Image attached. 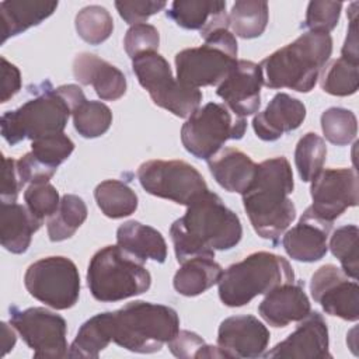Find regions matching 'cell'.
I'll return each instance as SVG.
<instances>
[{
  "label": "cell",
  "mask_w": 359,
  "mask_h": 359,
  "mask_svg": "<svg viewBox=\"0 0 359 359\" xmlns=\"http://www.w3.org/2000/svg\"><path fill=\"white\" fill-rule=\"evenodd\" d=\"M177 261L215 257V251L236 247L243 236L238 216L216 194L206 191L188 205L185 215L170 229Z\"/></svg>",
  "instance_id": "obj_1"
},
{
  "label": "cell",
  "mask_w": 359,
  "mask_h": 359,
  "mask_svg": "<svg viewBox=\"0 0 359 359\" xmlns=\"http://www.w3.org/2000/svg\"><path fill=\"white\" fill-rule=\"evenodd\" d=\"M293 192V172L286 157H273L257 164L251 185L243 192V205L255 233L271 241L292 224L296 206L289 198Z\"/></svg>",
  "instance_id": "obj_2"
},
{
  "label": "cell",
  "mask_w": 359,
  "mask_h": 359,
  "mask_svg": "<svg viewBox=\"0 0 359 359\" xmlns=\"http://www.w3.org/2000/svg\"><path fill=\"white\" fill-rule=\"evenodd\" d=\"M332 52V38L323 32H304L292 43L275 50L261 63L262 84L309 93Z\"/></svg>",
  "instance_id": "obj_3"
},
{
  "label": "cell",
  "mask_w": 359,
  "mask_h": 359,
  "mask_svg": "<svg viewBox=\"0 0 359 359\" xmlns=\"http://www.w3.org/2000/svg\"><path fill=\"white\" fill-rule=\"evenodd\" d=\"M178 331L177 311L164 304L137 300L111 311L112 341L130 352H158Z\"/></svg>",
  "instance_id": "obj_4"
},
{
  "label": "cell",
  "mask_w": 359,
  "mask_h": 359,
  "mask_svg": "<svg viewBox=\"0 0 359 359\" xmlns=\"http://www.w3.org/2000/svg\"><path fill=\"white\" fill-rule=\"evenodd\" d=\"M294 280V272L280 255L258 251L230 265L219 279V297L224 306L240 307L258 294Z\"/></svg>",
  "instance_id": "obj_5"
},
{
  "label": "cell",
  "mask_w": 359,
  "mask_h": 359,
  "mask_svg": "<svg viewBox=\"0 0 359 359\" xmlns=\"http://www.w3.org/2000/svg\"><path fill=\"white\" fill-rule=\"evenodd\" d=\"M87 285L95 300L119 302L147 292L151 275L139 258L119 245H107L93 255Z\"/></svg>",
  "instance_id": "obj_6"
},
{
  "label": "cell",
  "mask_w": 359,
  "mask_h": 359,
  "mask_svg": "<svg viewBox=\"0 0 359 359\" xmlns=\"http://www.w3.org/2000/svg\"><path fill=\"white\" fill-rule=\"evenodd\" d=\"M237 63V41L229 28L216 29L199 48L175 55L177 80L191 88L219 86Z\"/></svg>",
  "instance_id": "obj_7"
},
{
  "label": "cell",
  "mask_w": 359,
  "mask_h": 359,
  "mask_svg": "<svg viewBox=\"0 0 359 359\" xmlns=\"http://www.w3.org/2000/svg\"><path fill=\"white\" fill-rule=\"evenodd\" d=\"M72 108L60 95L57 88H48L36 97L24 102L14 111L1 115V135L11 146L24 139L35 140L38 137L63 133Z\"/></svg>",
  "instance_id": "obj_8"
},
{
  "label": "cell",
  "mask_w": 359,
  "mask_h": 359,
  "mask_svg": "<svg viewBox=\"0 0 359 359\" xmlns=\"http://www.w3.org/2000/svg\"><path fill=\"white\" fill-rule=\"evenodd\" d=\"M132 69L156 105L180 118H189L199 108L202 93L181 84L160 53L147 52L133 57Z\"/></svg>",
  "instance_id": "obj_9"
},
{
  "label": "cell",
  "mask_w": 359,
  "mask_h": 359,
  "mask_svg": "<svg viewBox=\"0 0 359 359\" xmlns=\"http://www.w3.org/2000/svg\"><path fill=\"white\" fill-rule=\"evenodd\" d=\"M247 122L233 116L227 107L208 102L198 108L181 128V142L188 153L196 158L209 160L227 140H238L244 136Z\"/></svg>",
  "instance_id": "obj_10"
},
{
  "label": "cell",
  "mask_w": 359,
  "mask_h": 359,
  "mask_svg": "<svg viewBox=\"0 0 359 359\" xmlns=\"http://www.w3.org/2000/svg\"><path fill=\"white\" fill-rule=\"evenodd\" d=\"M28 293L56 310L73 307L80 296V275L66 257H46L28 266L24 275Z\"/></svg>",
  "instance_id": "obj_11"
},
{
  "label": "cell",
  "mask_w": 359,
  "mask_h": 359,
  "mask_svg": "<svg viewBox=\"0 0 359 359\" xmlns=\"http://www.w3.org/2000/svg\"><path fill=\"white\" fill-rule=\"evenodd\" d=\"M137 180L146 192L185 206L209 191L201 172L181 160L146 161L137 168Z\"/></svg>",
  "instance_id": "obj_12"
},
{
  "label": "cell",
  "mask_w": 359,
  "mask_h": 359,
  "mask_svg": "<svg viewBox=\"0 0 359 359\" xmlns=\"http://www.w3.org/2000/svg\"><path fill=\"white\" fill-rule=\"evenodd\" d=\"M10 324L18 331L35 358L59 359L67 356L66 331L63 317L43 307L20 310L10 307Z\"/></svg>",
  "instance_id": "obj_13"
},
{
  "label": "cell",
  "mask_w": 359,
  "mask_h": 359,
  "mask_svg": "<svg viewBox=\"0 0 359 359\" xmlns=\"http://www.w3.org/2000/svg\"><path fill=\"white\" fill-rule=\"evenodd\" d=\"M313 205L310 209L332 223L359 201L358 174L353 168H325L311 181Z\"/></svg>",
  "instance_id": "obj_14"
},
{
  "label": "cell",
  "mask_w": 359,
  "mask_h": 359,
  "mask_svg": "<svg viewBox=\"0 0 359 359\" xmlns=\"http://www.w3.org/2000/svg\"><path fill=\"white\" fill-rule=\"evenodd\" d=\"M310 292L327 314L346 321L359 318V286L341 268L332 264L318 268L311 276Z\"/></svg>",
  "instance_id": "obj_15"
},
{
  "label": "cell",
  "mask_w": 359,
  "mask_h": 359,
  "mask_svg": "<svg viewBox=\"0 0 359 359\" xmlns=\"http://www.w3.org/2000/svg\"><path fill=\"white\" fill-rule=\"evenodd\" d=\"M262 72L259 65L240 59L229 76L217 86L216 94L238 118L258 112L261 105Z\"/></svg>",
  "instance_id": "obj_16"
},
{
  "label": "cell",
  "mask_w": 359,
  "mask_h": 359,
  "mask_svg": "<svg viewBox=\"0 0 359 359\" xmlns=\"http://www.w3.org/2000/svg\"><path fill=\"white\" fill-rule=\"evenodd\" d=\"M268 328L254 316H233L223 320L217 331V346L227 358H258L269 342Z\"/></svg>",
  "instance_id": "obj_17"
},
{
  "label": "cell",
  "mask_w": 359,
  "mask_h": 359,
  "mask_svg": "<svg viewBox=\"0 0 359 359\" xmlns=\"http://www.w3.org/2000/svg\"><path fill=\"white\" fill-rule=\"evenodd\" d=\"M262 356L280 359L331 358V353L328 352V328L325 320L318 311H310L285 341L275 345Z\"/></svg>",
  "instance_id": "obj_18"
},
{
  "label": "cell",
  "mask_w": 359,
  "mask_h": 359,
  "mask_svg": "<svg viewBox=\"0 0 359 359\" xmlns=\"http://www.w3.org/2000/svg\"><path fill=\"white\" fill-rule=\"evenodd\" d=\"M331 227L332 223L318 217L309 206L299 223L285 233L282 247L292 259L300 262L318 261L327 254Z\"/></svg>",
  "instance_id": "obj_19"
},
{
  "label": "cell",
  "mask_w": 359,
  "mask_h": 359,
  "mask_svg": "<svg viewBox=\"0 0 359 359\" xmlns=\"http://www.w3.org/2000/svg\"><path fill=\"white\" fill-rule=\"evenodd\" d=\"M306 118V107L286 93H278L262 112L252 119L255 135L265 142L278 140L283 133L297 129Z\"/></svg>",
  "instance_id": "obj_20"
},
{
  "label": "cell",
  "mask_w": 359,
  "mask_h": 359,
  "mask_svg": "<svg viewBox=\"0 0 359 359\" xmlns=\"http://www.w3.org/2000/svg\"><path fill=\"white\" fill-rule=\"evenodd\" d=\"M311 311L310 300L302 285L283 283L266 293L258 306L259 316L272 327H286L302 321Z\"/></svg>",
  "instance_id": "obj_21"
},
{
  "label": "cell",
  "mask_w": 359,
  "mask_h": 359,
  "mask_svg": "<svg viewBox=\"0 0 359 359\" xmlns=\"http://www.w3.org/2000/svg\"><path fill=\"white\" fill-rule=\"evenodd\" d=\"M74 79L83 86L91 84L104 101H115L126 93L125 74L93 53H79L73 60Z\"/></svg>",
  "instance_id": "obj_22"
},
{
  "label": "cell",
  "mask_w": 359,
  "mask_h": 359,
  "mask_svg": "<svg viewBox=\"0 0 359 359\" xmlns=\"http://www.w3.org/2000/svg\"><path fill=\"white\" fill-rule=\"evenodd\" d=\"M178 27L196 29L205 39L216 29L229 28L226 1L216 0H175L167 11Z\"/></svg>",
  "instance_id": "obj_23"
},
{
  "label": "cell",
  "mask_w": 359,
  "mask_h": 359,
  "mask_svg": "<svg viewBox=\"0 0 359 359\" xmlns=\"http://www.w3.org/2000/svg\"><path fill=\"white\" fill-rule=\"evenodd\" d=\"M210 174L216 182L229 192L243 194L251 185L257 164L241 150L220 149L208 160Z\"/></svg>",
  "instance_id": "obj_24"
},
{
  "label": "cell",
  "mask_w": 359,
  "mask_h": 359,
  "mask_svg": "<svg viewBox=\"0 0 359 359\" xmlns=\"http://www.w3.org/2000/svg\"><path fill=\"white\" fill-rule=\"evenodd\" d=\"M41 219L20 203H4L0 206V240L1 245L13 252L22 254L31 244L32 234L42 226Z\"/></svg>",
  "instance_id": "obj_25"
},
{
  "label": "cell",
  "mask_w": 359,
  "mask_h": 359,
  "mask_svg": "<svg viewBox=\"0 0 359 359\" xmlns=\"http://www.w3.org/2000/svg\"><path fill=\"white\" fill-rule=\"evenodd\" d=\"M57 7V1L49 0H8L0 3L1 43L10 36L18 35L25 29L38 25Z\"/></svg>",
  "instance_id": "obj_26"
},
{
  "label": "cell",
  "mask_w": 359,
  "mask_h": 359,
  "mask_svg": "<svg viewBox=\"0 0 359 359\" xmlns=\"http://www.w3.org/2000/svg\"><path fill=\"white\" fill-rule=\"evenodd\" d=\"M116 241L121 248L143 262L146 259L164 262L167 258V244L161 233L139 222L121 224L116 230Z\"/></svg>",
  "instance_id": "obj_27"
},
{
  "label": "cell",
  "mask_w": 359,
  "mask_h": 359,
  "mask_svg": "<svg viewBox=\"0 0 359 359\" xmlns=\"http://www.w3.org/2000/svg\"><path fill=\"white\" fill-rule=\"evenodd\" d=\"M223 273L213 257H194L181 262L174 275V289L187 297L198 296L216 285Z\"/></svg>",
  "instance_id": "obj_28"
},
{
  "label": "cell",
  "mask_w": 359,
  "mask_h": 359,
  "mask_svg": "<svg viewBox=\"0 0 359 359\" xmlns=\"http://www.w3.org/2000/svg\"><path fill=\"white\" fill-rule=\"evenodd\" d=\"M112 341L111 311L95 314L79 330L67 352L69 358H94Z\"/></svg>",
  "instance_id": "obj_29"
},
{
  "label": "cell",
  "mask_w": 359,
  "mask_h": 359,
  "mask_svg": "<svg viewBox=\"0 0 359 359\" xmlns=\"http://www.w3.org/2000/svg\"><path fill=\"white\" fill-rule=\"evenodd\" d=\"M86 219L87 206L80 196L72 194L62 196L56 212L46 222L49 240L56 243L70 238Z\"/></svg>",
  "instance_id": "obj_30"
},
{
  "label": "cell",
  "mask_w": 359,
  "mask_h": 359,
  "mask_svg": "<svg viewBox=\"0 0 359 359\" xmlns=\"http://www.w3.org/2000/svg\"><path fill=\"white\" fill-rule=\"evenodd\" d=\"M101 212L111 219H121L132 215L137 208V195L119 180H105L94 191Z\"/></svg>",
  "instance_id": "obj_31"
},
{
  "label": "cell",
  "mask_w": 359,
  "mask_h": 359,
  "mask_svg": "<svg viewBox=\"0 0 359 359\" xmlns=\"http://www.w3.org/2000/svg\"><path fill=\"white\" fill-rule=\"evenodd\" d=\"M269 18L268 4L257 0H238L229 14V27L233 34L244 39H252L266 28Z\"/></svg>",
  "instance_id": "obj_32"
},
{
  "label": "cell",
  "mask_w": 359,
  "mask_h": 359,
  "mask_svg": "<svg viewBox=\"0 0 359 359\" xmlns=\"http://www.w3.org/2000/svg\"><path fill=\"white\" fill-rule=\"evenodd\" d=\"M321 88L338 97L352 95L359 87V72L358 63L346 60L344 57L334 59L324 66L320 79Z\"/></svg>",
  "instance_id": "obj_33"
},
{
  "label": "cell",
  "mask_w": 359,
  "mask_h": 359,
  "mask_svg": "<svg viewBox=\"0 0 359 359\" xmlns=\"http://www.w3.org/2000/svg\"><path fill=\"white\" fill-rule=\"evenodd\" d=\"M325 157L327 146L323 137L313 132L300 137L294 150V164L302 181H313L323 170Z\"/></svg>",
  "instance_id": "obj_34"
},
{
  "label": "cell",
  "mask_w": 359,
  "mask_h": 359,
  "mask_svg": "<svg viewBox=\"0 0 359 359\" xmlns=\"http://www.w3.org/2000/svg\"><path fill=\"white\" fill-rule=\"evenodd\" d=\"M74 129L83 137L93 139L104 135L112 123L111 109L101 101H81L72 112Z\"/></svg>",
  "instance_id": "obj_35"
},
{
  "label": "cell",
  "mask_w": 359,
  "mask_h": 359,
  "mask_svg": "<svg viewBox=\"0 0 359 359\" xmlns=\"http://www.w3.org/2000/svg\"><path fill=\"white\" fill-rule=\"evenodd\" d=\"M74 25L81 39L90 45H100L112 34L114 20L105 7L93 4L77 13Z\"/></svg>",
  "instance_id": "obj_36"
},
{
  "label": "cell",
  "mask_w": 359,
  "mask_h": 359,
  "mask_svg": "<svg viewBox=\"0 0 359 359\" xmlns=\"http://www.w3.org/2000/svg\"><path fill=\"white\" fill-rule=\"evenodd\" d=\"M321 129L328 142L337 146H345L356 136V116L352 111L345 108H328L321 115Z\"/></svg>",
  "instance_id": "obj_37"
},
{
  "label": "cell",
  "mask_w": 359,
  "mask_h": 359,
  "mask_svg": "<svg viewBox=\"0 0 359 359\" xmlns=\"http://www.w3.org/2000/svg\"><path fill=\"white\" fill-rule=\"evenodd\" d=\"M358 236L359 230L355 224L338 227L330 240V248L334 257L341 262L342 271L352 278L358 279Z\"/></svg>",
  "instance_id": "obj_38"
},
{
  "label": "cell",
  "mask_w": 359,
  "mask_h": 359,
  "mask_svg": "<svg viewBox=\"0 0 359 359\" xmlns=\"http://www.w3.org/2000/svg\"><path fill=\"white\" fill-rule=\"evenodd\" d=\"M74 150V143L65 133H55L31 140V153L46 167L56 170Z\"/></svg>",
  "instance_id": "obj_39"
},
{
  "label": "cell",
  "mask_w": 359,
  "mask_h": 359,
  "mask_svg": "<svg viewBox=\"0 0 359 359\" xmlns=\"http://www.w3.org/2000/svg\"><path fill=\"white\" fill-rule=\"evenodd\" d=\"M167 344L171 353L177 358H227L219 346L208 345L198 334L185 330L178 331Z\"/></svg>",
  "instance_id": "obj_40"
},
{
  "label": "cell",
  "mask_w": 359,
  "mask_h": 359,
  "mask_svg": "<svg viewBox=\"0 0 359 359\" xmlns=\"http://www.w3.org/2000/svg\"><path fill=\"white\" fill-rule=\"evenodd\" d=\"M24 201L31 213L41 220L53 215L60 203L56 188L49 182L29 184L24 192Z\"/></svg>",
  "instance_id": "obj_41"
},
{
  "label": "cell",
  "mask_w": 359,
  "mask_h": 359,
  "mask_svg": "<svg viewBox=\"0 0 359 359\" xmlns=\"http://www.w3.org/2000/svg\"><path fill=\"white\" fill-rule=\"evenodd\" d=\"M342 3L337 1H310L306 11L304 27L310 32L330 34L339 20Z\"/></svg>",
  "instance_id": "obj_42"
},
{
  "label": "cell",
  "mask_w": 359,
  "mask_h": 359,
  "mask_svg": "<svg viewBox=\"0 0 359 359\" xmlns=\"http://www.w3.org/2000/svg\"><path fill=\"white\" fill-rule=\"evenodd\" d=\"M160 43V35L156 27L150 24H135L125 35L123 46L126 53L133 59L142 53L157 52Z\"/></svg>",
  "instance_id": "obj_43"
},
{
  "label": "cell",
  "mask_w": 359,
  "mask_h": 359,
  "mask_svg": "<svg viewBox=\"0 0 359 359\" xmlns=\"http://www.w3.org/2000/svg\"><path fill=\"white\" fill-rule=\"evenodd\" d=\"M115 7L123 18L130 25L143 24L150 15L161 11L165 7V1L160 0H135V1H115Z\"/></svg>",
  "instance_id": "obj_44"
},
{
  "label": "cell",
  "mask_w": 359,
  "mask_h": 359,
  "mask_svg": "<svg viewBox=\"0 0 359 359\" xmlns=\"http://www.w3.org/2000/svg\"><path fill=\"white\" fill-rule=\"evenodd\" d=\"M17 167L20 177L24 184H39V182H49L53 177L56 170H52L42 164L31 151L24 154L17 160Z\"/></svg>",
  "instance_id": "obj_45"
},
{
  "label": "cell",
  "mask_w": 359,
  "mask_h": 359,
  "mask_svg": "<svg viewBox=\"0 0 359 359\" xmlns=\"http://www.w3.org/2000/svg\"><path fill=\"white\" fill-rule=\"evenodd\" d=\"M25 184L22 182L17 160L3 157V180H1V202L4 203H14L17 201V196L21 191V188Z\"/></svg>",
  "instance_id": "obj_46"
},
{
  "label": "cell",
  "mask_w": 359,
  "mask_h": 359,
  "mask_svg": "<svg viewBox=\"0 0 359 359\" xmlns=\"http://www.w3.org/2000/svg\"><path fill=\"white\" fill-rule=\"evenodd\" d=\"M21 88V74L17 66L1 56V102H7Z\"/></svg>",
  "instance_id": "obj_47"
},
{
  "label": "cell",
  "mask_w": 359,
  "mask_h": 359,
  "mask_svg": "<svg viewBox=\"0 0 359 359\" xmlns=\"http://www.w3.org/2000/svg\"><path fill=\"white\" fill-rule=\"evenodd\" d=\"M356 11L352 10V17L349 21V28H348V35L345 39V43L342 46V56L346 60H351L353 63L359 62V55H358V29H356V20H355Z\"/></svg>",
  "instance_id": "obj_48"
},
{
  "label": "cell",
  "mask_w": 359,
  "mask_h": 359,
  "mask_svg": "<svg viewBox=\"0 0 359 359\" xmlns=\"http://www.w3.org/2000/svg\"><path fill=\"white\" fill-rule=\"evenodd\" d=\"M14 327L11 325H7L6 323H1V348H3V351H1V355L4 356L8 351H11L13 349V346H14V344H15V332H14V330H13Z\"/></svg>",
  "instance_id": "obj_49"
}]
</instances>
